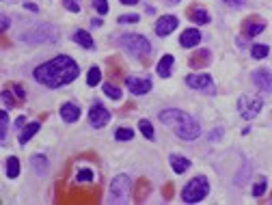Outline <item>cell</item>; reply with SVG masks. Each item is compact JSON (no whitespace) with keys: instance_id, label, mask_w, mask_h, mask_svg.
Listing matches in <instances>:
<instances>
[{"instance_id":"cell-42","label":"cell","mask_w":272,"mask_h":205,"mask_svg":"<svg viewBox=\"0 0 272 205\" xmlns=\"http://www.w3.org/2000/svg\"><path fill=\"white\" fill-rule=\"evenodd\" d=\"M102 24H104V20H102V15H100V18H93V20H91V26H93V28H100Z\"/></svg>"},{"instance_id":"cell-19","label":"cell","mask_w":272,"mask_h":205,"mask_svg":"<svg viewBox=\"0 0 272 205\" xmlns=\"http://www.w3.org/2000/svg\"><path fill=\"white\" fill-rule=\"evenodd\" d=\"M72 39H74L76 46L84 48V50H95V41H93V37H91V32H89V30H82V28L74 30Z\"/></svg>"},{"instance_id":"cell-34","label":"cell","mask_w":272,"mask_h":205,"mask_svg":"<svg viewBox=\"0 0 272 205\" xmlns=\"http://www.w3.org/2000/svg\"><path fill=\"white\" fill-rule=\"evenodd\" d=\"M119 24H136V22H140V15L138 13H123L117 18Z\"/></svg>"},{"instance_id":"cell-32","label":"cell","mask_w":272,"mask_h":205,"mask_svg":"<svg viewBox=\"0 0 272 205\" xmlns=\"http://www.w3.org/2000/svg\"><path fill=\"white\" fill-rule=\"evenodd\" d=\"M115 138L119 143H128V140H134V129L132 128H117L115 129Z\"/></svg>"},{"instance_id":"cell-14","label":"cell","mask_w":272,"mask_h":205,"mask_svg":"<svg viewBox=\"0 0 272 205\" xmlns=\"http://www.w3.org/2000/svg\"><path fill=\"white\" fill-rule=\"evenodd\" d=\"M186 15H188V20L190 22H194V24H210L212 22V15H210V11L208 9H203L201 4H190V7L186 9Z\"/></svg>"},{"instance_id":"cell-27","label":"cell","mask_w":272,"mask_h":205,"mask_svg":"<svg viewBox=\"0 0 272 205\" xmlns=\"http://www.w3.org/2000/svg\"><path fill=\"white\" fill-rule=\"evenodd\" d=\"M2 104H4V108H18V106H22V102L18 100V95H15L7 84H4V89H2Z\"/></svg>"},{"instance_id":"cell-30","label":"cell","mask_w":272,"mask_h":205,"mask_svg":"<svg viewBox=\"0 0 272 205\" xmlns=\"http://www.w3.org/2000/svg\"><path fill=\"white\" fill-rule=\"evenodd\" d=\"M266 190H268V179L264 175H259L253 183V197H264Z\"/></svg>"},{"instance_id":"cell-10","label":"cell","mask_w":272,"mask_h":205,"mask_svg":"<svg viewBox=\"0 0 272 205\" xmlns=\"http://www.w3.org/2000/svg\"><path fill=\"white\" fill-rule=\"evenodd\" d=\"M266 30V20L259 18V15H251V18H246L242 22L240 26V32L244 39H253V37L262 35V32Z\"/></svg>"},{"instance_id":"cell-16","label":"cell","mask_w":272,"mask_h":205,"mask_svg":"<svg viewBox=\"0 0 272 205\" xmlns=\"http://www.w3.org/2000/svg\"><path fill=\"white\" fill-rule=\"evenodd\" d=\"M253 82L257 89L266 91V93H272V74L268 72V69H255L253 72Z\"/></svg>"},{"instance_id":"cell-13","label":"cell","mask_w":272,"mask_h":205,"mask_svg":"<svg viewBox=\"0 0 272 205\" xmlns=\"http://www.w3.org/2000/svg\"><path fill=\"white\" fill-rule=\"evenodd\" d=\"M210 63H212V52L208 50V48H203V50H194L192 54H190V58H188V67L197 69V72L205 69Z\"/></svg>"},{"instance_id":"cell-7","label":"cell","mask_w":272,"mask_h":205,"mask_svg":"<svg viewBox=\"0 0 272 205\" xmlns=\"http://www.w3.org/2000/svg\"><path fill=\"white\" fill-rule=\"evenodd\" d=\"M58 39V28L52 24H41L39 28H32L30 32H24V41L26 43H54Z\"/></svg>"},{"instance_id":"cell-43","label":"cell","mask_w":272,"mask_h":205,"mask_svg":"<svg viewBox=\"0 0 272 205\" xmlns=\"http://www.w3.org/2000/svg\"><path fill=\"white\" fill-rule=\"evenodd\" d=\"M121 4H126V7H134V4H138L140 0H119Z\"/></svg>"},{"instance_id":"cell-37","label":"cell","mask_w":272,"mask_h":205,"mask_svg":"<svg viewBox=\"0 0 272 205\" xmlns=\"http://www.w3.org/2000/svg\"><path fill=\"white\" fill-rule=\"evenodd\" d=\"M93 177H95L93 169H80L78 175H76V179L78 181H93Z\"/></svg>"},{"instance_id":"cell-39","label":"cell","mask_w":272,"mask_h":205,"mask_svg":"<svg viewBox=\"0 0 272 205\" xmlns=\"http://www.w3.org/2000/svg\"><path fill=\"white\" fill-rule=\"evenodd\" d=\"M26 123H28V121H26V117H24V115H20V117L13 121V128H15V129H22V128L26 126Z\"/></svg>"},{"instance_id":"cell-11","label":"cell","mask_w":272,"mask_h":205,"mask_svg":"<svg viewBox=\"0 0 272 205\" xmlns=\"http://www.w3.org/2000/svg\"><path fill=\"white\" fill-rule=\"evenodd\" d=\"M126 86H128V91L132 95H147L151 89H154V82H151L149 76H145V78H138V76H128Z\"/></svg>"},{"instance_id":"cell-33","label":"cell","mask_w":272,"mask_h":205,"mask_svg":"<svg viewBox=\"0 0 272 205\" xmlns=\"http://www.w3.org/2000/svg\"><path fill=\"white\" fill-rule=\"evenodd\" d=\"M9 112H7V108H4L2 112H0V140H7V132H9Z\"/></svg>"},{"instance_id":"cell-41","label":"cell","mask_w":272,"mask_h":205,"mask_svg":"<svg viewBox=\"0 0 272 205\" xmlns=\"http://www.w3.org/2000/svg\"><path fill=\"white\" fill-rule=\"evenodd\" d=\"M24 9L26 11H32V13H37V11H39V7H37L35 2H24Z\"/></svg>"},{"instance_id":"cell-20","label":"cell","mask_w":272,"mask_h":205,"mask_svg":"<svg viewBox=\"0 0 272 205\" xmlns=\"http://www.w3.org/2000/svg\"><path fill=\"white\" fill-rule=\"evenodd\" d=\"M151 192V181L147 177H140V179L134 181V201L143 203L147 201V194Z\"/></svg>"},{"instance_id":"cell-45","label":"cell","mask_w":272,"mask_h":205,"mask_svg":"<svg viewBox=\"0 0 272 205\" xmlns=\"http://www.w3.org/2000/svg\"><path fill=\"white\" fill-rule=\"evenodd\" d=\"M145 11H147V13H149V15H154V13H156V9H154V7H149V4H147V7H145Z\"/></svg>"},{"instance_id":"cell-36","label":"cell","mask_w":272,"mask_h":205,"mask_svg":"<svg viewBox=\"0 0 272 205\" xmlns=\"http://www.w3.org/2000/svg\"><path fill=\"white\" fill-rule=\"evenodd\" d=\"M63 7L67 9L69 13H80L82 4H80V0H63Z\"/></svg>"},{"instance_id":"cell-35","label":"cell","mask_w":272,"mask_h":205,"mask_svg":"<svg viewBox=\"0 0 272 205\" xmlns=\"http://www.w3.org/2000/svg\"><path fill=\"white\" fill-rule=\"evenodd\" d=\"M91 4H93V9L102 15V18L108 13V0H91Z\"/></svg>"},{"instance_id":"cell-15","label":"cell","mask_w":272,"mask_h":205,"mask_svg":"<svg viewBox=\"0 0 272 205\" xmlns=\"http://www.w3.org/2000/svg\"><path fill=\"white\" fill-rule=\"evenodd\" d=\"M58 115H61V119L65 123H76L80 117H82V110H80V106L74 104V102H65V104H61Z\"/></svg>"},{"instance_id":"cell-3","label":"cell","mask_w":272,"mask_h":205,"mask_svg":"<svg viewBox=\"0 0 272 205\" xmlns=\"http://www.w3.org/2000/svg\"><path fill=\"white\" fill-rule=\"evenodd\" d=\"M210 194V179L205 175H194L182 190L184 203H199Z\"/></svg>"},{"instance_id":"cell-24","label":"cell","mask_w":272,"mask_h":205,"mask_svg":"<svg viewBox=\"0 0 272 205\" xmlns=\"http://www.w3.org/2000/svg\"><path fill=\"white\" fill-rule=\"evenodd\" d=\"M48 166H50V162H48V158L43 154H35L30 155V169L35 171V175H46L48 173Z\"/></svg>"},{"instance_id":"cell-12","label":"cell","mask_w":272,"mask_h":205,"mask_svg":"<svg viewBox=\"0 0 272 205\" xmlns=\"http://www.w3.org/2000/svg\"><path fill=\"white\" fill-rule=\"evenodd\" d=\"M177 24H179V20H177V15H162V18H158L156 20V35L158 37H168L173 30L177 28Z\"/></svg>"},{"instance_id":"cell-29","label":"cell","mask_w":272,"mask_h":205,"mask_svg":"<svg viewBox=\"0 0 272 205\" xmlns=\"http://www.w3.org/2000/svg\"><path fill=\"white\" fill-rule=\"evenodd\" d=\"M102 82V69L97 67V65H93V67L86 72V84L89 86H97Z\"/></svg>"},{"instance_id":"cell-47","label":"cell","mask_w":272,"mask_h":205,"mask_svg":"<svg viewBox=\"0 0 272 205\" xmlns=\"http://www.w3.org/2000/svg\"><path fill=\"white\" fill-rule=\"evenodd\" d=\"M168 2H173V4H177V2H179V0H168Z\"/></svg>"},{"instance_id":"cell-26","label":"cell","mask_w":272,"mask_h":205,"mask_svg":"<svg viewBox=\"0 0 272 205\" xmlns=\"http://www.w3.org/2000/svg\"><path fill=\"white\" fill-rule=\"evenodd\" d=\"M20 158L18 155H9L7 158V164H4V173H7L9 179H15V177L20 175Z\"/></svg>"},{"instance_id":"cell-38","label":"cell","mask_w":272,"mask_h":205,"mask_svg":"<svg viewBox=\"0 0 272 205\" xmlns=\"http://www.w3.org/2000/svg\"><path fill=\"white\" fill-rule=\"evenodd\" d=\"M0 20H2V22H0V26H2V32H7L9 26H11V18H9L7 13H2V18H0Z\"/></svg>"},{"instance_id":"cell-8","label":"cell","mask_w":272,"mask_h":205,"mask_svg":"<svg viewBox=\"0 0 272 205\" xmlns=\"http://www.w3.org/2000/svg\"><path fill=\"white\" fill-rule=\"evenodd\" d=\"M186 86L192 91H203V93H214V80L205 72H194L186 76Z\"/></svg>"},{"instance_id":"cell-1","label":"cell","mask_w":272,"mask_h":205,"mask_svg":"<svg viewBox=\"0 0 272 205\" xmlns=\"http://www.w3.org/2000/svg\"><path fill=\"white\" fill-rule=\"evenodd\" d=\"M80 76V67L67 54H58V56L50 58V61L41 63L39 67H35L32 78L39 84L48 86V89H61L65 84H72Z\"/></svg>"},{"instance_id":"cell-25","label":"cell","mask_w":272,"mask_h":205,"mask_svg":"<svg viewBox=\"0 0 272 205\" xmlns=\"http://www.w3.org/2000/svg\"><path fill=\"white\" fill-rule=\"evenodd\" d=\"M102 91H104V95L112 102H121V97H123V91L119 89V84H115V82H104L102 84Z\"/></svg>"},{"instance_id":"cell-22","label":"cell","mask_w":272,"mask_h":205,"mask_svg":"<svg viewBox=\"0 0 272 205\" xmlns=\"http://www.w3.org/2000/svg\"><path fill=\"white\" fill-rule=\"evenodd\" d=\"M168 162H171V169L177 173V175H182V173H186L190 166H192V162H190L186 155H179V154H171L168 155Z\"/></svg>"},{"instance_id":"cell-28","label":"cell","mask_w":272,"mask_h":205,"mask_svg":"<svg viewBox=\"0 0 272 205\" xmlns=\"http://www.w3.org/2000/svg\"><path fill=\"white\" fill-rule=\"evenodd\" d=\"M138 129H140V134H143L147 140H154L156 129H154V126H151L149 119H140V121H138Z\"/></svg>"},{"instance_id":"cell-46","label":"cell","mask_w":272,"mask_h":205,"mask_svg":"<svg viewBox=\"0 0 272 205\" xmlns=\"http://www.w3.org/2000/svg\"><path fill=\"white\" fill-rule=\"evenodd\" d=\"M222 2H227V4H240L242 0H222Z\"/></svg>"},{"instance_id":"cell-21","label":"cell","mask_w":272,"mask_h":205,"mask_svg":"<svg viewBox=\"0 0 272 205\" xmlns=\"http://www.w3.org/2000/svg\"><path fill=\"white\" fill-rule=\"evenodd\" d=\"M173 65H175V56H173V54H164L156 65L158 76H160V78H168V76L173 74Z\"/></svg>"},{"instance_id":"cell-6","label":"cell","mask_w":272,"mask_h":205,"mask_svg":"<svg viewBox=\"0 0 272 205\" xmlns=\"http://www.w3.org/2000/svg\"><path fill=\"white\" fill-rule=\"evenodd\" d=\"M264 108V100L262 97H255V95H240V100H238V112H240L242 119H246V121H251L262 112Z\"/></svg>"},{"instance_id":"cell-44","label":"cell","mask_w":272,"mask_h":205,"mask_svg":"<svg viewBox=\"0 0 272 205\" xmlns=\"http://www.w3.org/2000/svg\"><path fill=\"white\" fill-rule=\"evenodd\" d=\"M218 136H222V129H214V132H212V136H210V140H216Z\"/></svg>"},{"instance_id":"cell-23","label":"cell","mask_w":272,"mask_h":205,"mask_svg":"<svg viewBox=\"0 0 272 205\" xmlns=\"http://www.w3.org/2000/svg\"><path fill=\"white\" fill-rule=\"evenodd\" d=\"M39 128H41V123L39 121H30V123H26L24 128L20 129V134H18V140H20V145H26L28 140L35 136L37 132H39Z\"/></svg>"},{"instance_id":"cell-5","label":"cell","mask_w":272,"mask_h":205,"mask_svg":"<svg viewBox=\"0 0 272 205\" xmlns=\"http://www.w3.org/2000/svg\"><path fill=\"white\" fill-rule=\"evenodd\" d=\"M173 132H175L177 138H182V140H186V143H190V140H197L201 136V126L197 123V119H192L190 115H186V117L182 119V121L173 126Z\"/></svg>"},{"instance_id":"cell-18","label":"cell","mask_w":272,"mask_h":205,"mask_svg":"<svg viewBox=\"0 0 272 205\" xmlns=\"http://www.w3.org/2000/svg\"><path fill=\"white\" fill-rule=\"evenodd\" d=\"M184 117H186V112L179 110V108H166V110H162L160 115H158L160 123H164V126H175V123H179Z\"/></svg>"},{"instance_id":"cell-40","label":"cell","mask_w":272,"mask_h":205,"mask_svg":"<svg viewBox=\"0 0 272 205\" xmlns=\"http://www.w3.org/2000/svg\"><path fill=\"white\" fill-rule=\"evenodd\" d=\"M164 199H166V201H171V199H173V183H166V186H164Z\"/></svg>"},{"instance_id":"cell-9","label":"cell","mask_w":272,"mask_h":205,"mask_svg":"<svg viewBox=\"0 0 272 205\" xmlns=\"http://www.w3.org/2000/svg\"><path fill=\"white\" fill-rule=\"evenodd\" d=\"M89 123H91V128H95V129L106 128L108 123H110V110H108L102 102H95V104L89 108Z\"/></svg>"},{"instance_id":"cell-31","label":"cell","mask_w":272,"mask_h":205,"mask_svg":"<svg viewBox=\"0 0 272 205\" xmlns=\"http://www.w3.org/2000/svg\"><path fill=\"white\" fill-rule=\"evenodd\" d=\"M270 54V48L266 46V43H253L251 48V56L257 58V61H262V58H266Z\"/></svg>"},{"instance_id":"cell-17","label":"cell","mask_w":272,"mask_h":205,"mask_svg":"<svg viewBox=\"0 0 272 205\" xmlns=\"http://www.w3.org/2000/svg\"><path fill=\"white\" fill-rule=\"evenodd\" d=\"M201 39H203V35H201L199 28H186L182 32V37H179V46L182 48H197Z\"/></svg>"},{"instance_id":"cell-2","label":"cell","mask_w":272,"mask_h":205,"mask_svg":"<svg viewBox=\"0 0 272 205\" xmlns=\"http://www.w3.org/2000/svg\"><path fill=\"white\" fill-rule=\"evenodd\" d=\"M119 46L138 58H145L147 54H151V41L145 35H138V32H123V35H119Z\"/></svg>"},{"instance_id":"cell-4","label":"cell","mask_w":272,"mask_h":205,"mask_svg":"<svg viewBox=\"0 0 272 205\" xmlns=\"http://www.w3.org/2000/svg\"><path fill=\"white\" fill-rule=\"evenodd\" d=\"M132 190H134L132 177L121 173V175H117L115 179L110 181V186H108V201L126 203V201H130V197H132Z\"/></svg>"}]
</instances>
